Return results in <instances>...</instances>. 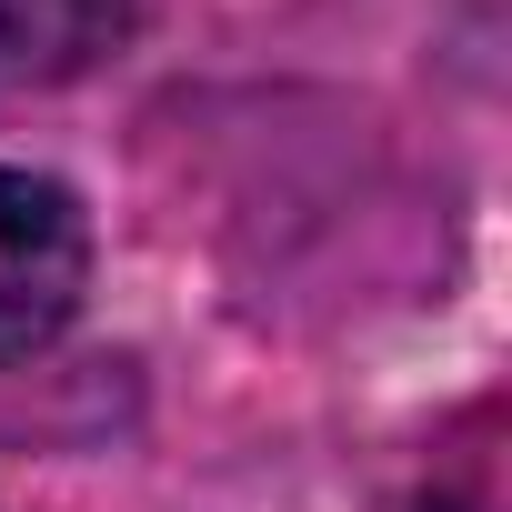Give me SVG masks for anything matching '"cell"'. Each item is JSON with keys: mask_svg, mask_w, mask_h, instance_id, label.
Listing matches in <instances>:
<instances>
[{"mask_svg": "<svg viewBox=\"0 0 512 512\" xmlns=\"http://www.w3.org/2000/svg\"><path fill=\"white\" fill-rule=\"evenodd\" d=\"M131 41V0H0V61L11 71H91Z\"/></svg>", "mask_w": 512, "mask_h": 512, "instance_id": "cell-2", "label": "cell"}, {"mask_svg": "<svg viewBox=\"0 0 512 512\" xmlns=\"http://www.w3.org/2000/svg\"><path fill=\"white\" fill-rule=\"evenodd\" d=\"M91 292V221L51 171L0 161V372L51 352Z\"/></svg>", "mask_w": 512, "mask_h": 512, "instance_id": "cell-1", "label": "cell"}]
</instances>
